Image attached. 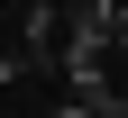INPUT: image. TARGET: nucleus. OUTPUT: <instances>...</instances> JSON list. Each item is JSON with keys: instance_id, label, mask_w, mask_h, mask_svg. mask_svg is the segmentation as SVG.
I'll return each mask as SVG.
<instances>
[{"instance_id": "nucleus-1", "label": "nucleus", "mask_w": 128, "mask_h": 118, "mask_svg": "<svg viewBox=\"0 0 128 118\" xmlns=\"http://www.w3.org/2000/svg\"><path fill=\"white\" fill-rule=\"evenodd\" d=\"M18 55L37 64V73L64 64V0H28V9H18Z\"/></svg>"}, {"instance_id": "nucleus-2", "label": "nucleus", "mask_w": 128, "mask_h": 118, "mask_svg": "<svg viewBox=\"0 0 128 118\" xmlns=\"http://www.w3.org/2000/svg\"><path fill=\"white\" fill-rule=\"evenodd\" d=\"M92 118H128V91H101V100H82Z\"/></svg>"}, {"instance_id": "nucleus-3", "label": "nucleus", "mask_w": 128, "mask_h": 118, "mask_svg": "<svg viewBox=\"0 0 128 118\" xmlns=\"http://www.w3.org/2000/svg\"><path fill=\"white\" fill-rule=\"evenodd\" d=\"M46 118H92V109H82V100H73V109H46Z\"/></svg>"}]
</instances>
